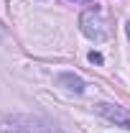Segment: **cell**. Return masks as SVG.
Returning a JSON list of instances; mask_svg holds the SVG:
<instances>
[{
  "instance_id": "obj_7",
  "label": "cell",
  "mask_w": 130,
  "mask_h": 133,
  "mask_svg": "<svg viewBox=\"0 0 130 133\" xmlns=\"http://www.w3.org/2000/svg\"><path fill=\"white\" fill-rule=\"evenodd\" d=\"M128 38H130V23H128Z\"/></svg>"
},
{
  "instance_id": "obj_4",
  "label": "cell",
  "mask_w": 130,
  "mask_h": 133,
  "mask_svg": "<svg viewBox=\"0 0 130 133\" xmlns=\"http://www.w3.org/2000/svg\"><path fill=\"white\" fill-rule=\"evenodd\" d=\"M28 133H61V131L54 128V125H49V123H44V120H33L31 128H28Z\"/></svg>"
},
{
  "instance_id": "obj_3",
  "label": "cell",
  "mask_w": 130,
  "mask_h": 133,
  "mask_svg": "<svg viewBox=\"0 0 130 133\" xmlns=\"http://www.w3.org/2000/svg\"><path fill=\"white\" fill-rule=\"evenodd\" d=\"M59 84H66V90L69 92H77V95L84 90V82L79 77H74V74H59Z\"/></svg>"
},
{
  "instance_id": "obj_2",
  "label": "cell",
  "mask_w": 130,
  "mask_h": 133,
  "mask_svg": "<svg viewBox=\"0 0 130 133\" xmlns=\"http://www.w3.org/2000/svg\"><path fill=\"white\" fill-rule=\"evenodd\" d=\"M97 113L105 115L107 120H112L115 125H122V128L130 131V110L120 108V105H107V102H102V105H97Z\"/></svg>"
},
{
  "instance_id": "obj_6",
  "label": "cell",
  "mask_w": 130,
  "mask_h": 133,
  "mask_svg": "<svg viewBox=\"0 0 130 133\" xmlns=\"http://www.w3.org/2000/svg\"><path fill=\"white\" fill-rule=\"evenodd\" d=\"M89 62H92V64H102V54H99V51H92V54H89Z\"/></svg>"
},
{
  "instance_id": "obj_1",
  "label": "cell",
  "mask_w": 130,
  "mask_h": 133,
  "mask_svg": "<svg viewBox=\"0 0 130 133\" xmlns=\"http://www.w3.org/2000/svg\"><path fill=\"white\" fill-rule=\"evenodd\" d=\"M79 26H82V33H84L87 38H92V41H105V38L110 36V28H107V23H105V18H102L99 10H87V13H82Z\"/></svg>"
},
{
  "instance_id": "obj_5",
  "label": "cell",
  "mask_w": 130,
  "mask_h": 133,
  "mask_svg": "<svg viewBox=\"0 0 130 133\" xmlns=\"http://www.w3.org/2000/svg\"><path fill=\"white\" fill-rule=\"evenodd\" d=\"M0 133H20L16 123H10V120H5V123H0Z\"/></svg>"
}]
</instances>
